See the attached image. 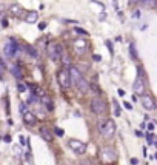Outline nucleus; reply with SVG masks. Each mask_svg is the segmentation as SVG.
<instances>
[{
    "label": "nucleus",
    "instance_id": "nucleus-4",
    "mask_svg": "<svg viewBox=\"0 0 157 165\" xmlns=\"http://www.w3.org/2000/svg\"><path fill=\"white\" fill-rule=\"evenodd\" d=\"M91 110H93V113H96L97 116H103V114H106V103L99 96H96L91 100Z\"/></svg>",
    "mask_w": 157,
    "mask_h": 165
},
{
    "label": "nucleus",
    "instance_id": "nucleus-16",
    "mask_svg": "<svg viewBox=\"0 0 157 165\" xmlns=\"http://www.w3.org/2000/svg\"><path fill=\"white\" fill-rule=\"evenodd\" d=\"M22 11H23V9H22V6H20V5H11V6H9V12H11V14H12V16H22Z\"/></svg>",
    "mask_w": 157,
    "mask_h": 165
},
{
    "label": "nucleus",
    "instance_id": "nucleus-10",
    "mask_svg": "<svg viewBox=\"0 0 157 165\" xmlns=\"http://www.w3.org/2000/svg\"><path fill=\"white\" fill-rule=\"evenodd\" d=\"M142 99H140V102H142V107L145 108V110H154L156 108V102H154V99H153V96H149V94H143V96H140Z\"/></svg>",
    "mask_w": 157,
    "mask_h": 165
},
{
    "label": "nucleus",
    "instance_id": "nucleus-25",
    "mask_svg": "<svg viewBox=\"0 0 157 165\" xmlns=\"http://www.w3.org/2000/svg\"><path fill=\"white\" fill-rule=\"evenodd\" d=\"M17 90L20 93H23V91H26V86L23 85V83H19V85H17Z\"/></svg>",
    "mask_w": 157,
    "mask_h": 165
},
{
    "label": "nucleus",
    "instance_id": "nucleus-32",
    "mask_svg": "<svg viewBox=\"0 0 157 165\" xmlns=\"http://www.w3.org/2000/svg\"><path fill=\"white\" fill-rule=\"evenodd\" d=\"M45 28H46V23H45V22L39 23V29H45Z\"/></svg>",
    "mask_w": 157,
    "mask_h": 165
},
{
    "label": "nucleus",
    "instance_id": "nucleus-19",
    "mask_svg": "<svg viewBox=\"0 0 157 165\" xmlns=\"http://www.w3.org/2000/svg\"><path fill=\"white\" fill-rule=\"evenodd\" d=\"M42 102L45 103V107H46V108H48L49 111L52 110V103H51V99H49V97H46V96H43V97H42Z\"/></svg>",
    "mask_w": 157,
    "mask_h": 165
},
{
    "label": "nucleus",
    "instance_id": "nucleus-5",
    "mask_svg": "<svg viewBox=\"0 0 157 165\" xmlns=\"http://www.w3.org/2000/svg\"><path fill=\"white\" fill-rule=\"evenodd\" d=\"M48 54H49V57H51V60H54V62L62 60V57H63L62 46L59 45V43H51V45L48 46Z\"/></svg>",
    "mask_w": 157,
    "mask_h": 165
},
{
    "label": "nucleus",
    "instance_id": "nucleus-29",
    "mask_svg": "<svg viewBox=\"0 0 157 165\" xmlns=\"http://www.w3.org/2000/svg\"><path fill=\"white\" fill-rule=\"evenodd\" d=\"M139 164V159H137V157H132V159H131V165H137Z\"/></svg>",
    "mask_w": 157,
    "mask_h": 165
},
{
    "label": "nucleus",
    "instance_id": "nucleus-12",
    "mask_svg": "<svg viewBox=\"0 0 157 165\" xmlns=\"http://www.w3.org/2000/svg\"><path fill=\"white\" fill-rule=\"evenodd\" d=\"M40 136H42V139H45L46 142H51L52 139H54V136H52V131L48 127H40Z\"/></svg>",
    "mask_w": 157,
    "mask_h": 165
},
{
    "label": "nucleus",
    "instance_id": "nucleus-36",
    "mask_svg": "<svg viewBox=\"0 0 157 165\" xmlns=\"http://www.w3.org/2000/svg\"><path fill=\"white\" fill-rule=\"evenodd\" d=\"M117 94H119V96H125V91H123V90H117Z\"/></svg>",
    "mask_w": 157,
    "mask_h": 165
},
{
    "label": "nucleus",
    "instance_id": "nucleus-18",
    "mask_svg": "<svg viewBox=\"0 0 157 165\" xmlns=\"http://www.w3.org/2000/svg\"><path fill=\"white\" fill-rule=\"evenodd\" d=\"M25 49H26V53L31 56V57H34V59H37V57H39V53H37V49H35V48H33L31 45H26V46H25Z\"/></svg>",
    "mask_w": 157,
    "mask_h": 165
},
{
    "label": "nucleus",
    "instance_id": "nucleus-17",
    "mask_svg": "<svg viewBox=\"0 0 157 165\" xmlns=\"http://www.w3.org/2000/svg\"><path fill=\"white\" fill-rule=\"evenodd\" d=\"M11 73H12V76H14L17 80L22 79V70H20L19 65H12V66H11Z\"/></svg>",
    "mask_w": 157,
    "mask_h": 165
},
{
    "label": "nucleus",
    "instance_id": "nucleus-15",
    "mask_svg": "<svg viewBox=\"0 0 157 165\" xmlns=\"http://www.w3.org/2000/svg\"><path fill=\"white\" fill-rule=\"evenodd\" d=\"M37 20H39V14H37L35 11H29V12L25 16V22H26V23H35Z\"/></svg>",
    "mask_w": 157,
    "mask_h": 165
},
{
    "label": "nucleus",
    "instance_id": "nucleus-21",
    "mask_svg": "<svg viewBox=\"0 0 157 165\" xmlns=\"http://www.w3.org/2000/svg\"><path fill=\"white\" fill-rule=\"evenodd\" d=\"M5 68H6V66H5V62H3V60L0 59V79H3V73H5Z\"/></svg>",
    "mask_w": 157,
    "mask_h": 165
},
{
    "label": "nucleus",
    "instance_id": "nucleus-31",
    "mask_svg": "<svg viewBox=\"0 0 157 165\" xmlns=\"http://www.w3.org/2000/svg\"><path fill=\"white\" fill-rule=\"evenodd\" d=\"M125 108L126 110H132V105H131L130 102H125Z\"/></svg>",
    "mask_w": 157,
    "mask_h": 165
},
{
    "label": "nucleus",
    "instance_id": "nucleus-35",
    "mask_svg": "<svg viewBox=\"0 0 157 165\" xmlns=\"http://www.w3.org/2000/svg\"><path fill=\"white\" fill-rule=\"evenodd\" d=\"M93 59H94V60H100L102 57H100V56H99V54H94V56H93Z\"/></svg>",
    "mask_w": 157,
    "mask_h": 165
},
{
    "label": "nucleus",
    "instance_id": "nucleus-34",
    "mask_svg": "<svg viewBox=\"0 0 157 165\" xmlns=\"http://www.w3.org/2000/svg\"><path fill=\"white\" fill-rule=\"evenodd\" d=\"M3 140H5L6 144H9V142H11V136H5V138H3Z\"/></svg>",
    "mask_w": 157,
    "mask_h": 165
},
{
    "label": "nucleus",
    "instance_id": "nucleus-1",
    "mask_svg": "<svg viewBox=\"0 0 157 165\" xmlns=\"http://www.w3.org/2000/svg\"><path fill=\"white\" fill-rule=\"evenodd\" d=\"M70 73H71V77H72V83L77 85L78 91L82 93V94H86V93L89 91V88H91V85L86 82V79L83 77V74L80 73L76 66H71Z\"/></svg>",
    "mask_w": 157,
    "mask_h": 165
},
{
    "label": "nucleus",
    "instance_id": "nucleus-11",
    "mask_svg": "<svg viewBox=\"0 0 157 165\" xmlns=\"http://www.w3.org/2000/svg\"><path fill=\"white\" fill-rule=\"evenodd\" d=\"M86 48H88V42L83 40V39H78V40L74 42V49H76V53H78V54H82Z\"/></svg>",
    "mask_w": 157,
    "mask_h": 165
},
{
    "label": "nucleus",
    "instance_id": "nucleus-2",
    "mask_svg": "<svg viewBox=\"0 0 157 165\" xmlns=\"http://www.w3.org/2000/svg\"><path fill=\"white\" fill-rule=\"evenodd\" d=\"M99 131L102 133V136L106 139L113 138L114 134H116V123H114L113 119H106L103 122H100L99 123Z\"/></svg>",
    "mask_w": 157,
    "mask_h": 165
},
{
    "label": "nucleus",
    "instance_id": "nucleus-24",
    "mask_svg": "<svg viewBox=\"0 0 157 165\" xmlns=\"http://www.w3.org/2000/svg\"><path fill=\"white\" fill-rule=\"evenodd\" d=\"M19 110H20L22 114H23L25 111H28V110H26V103H20V105H19Z\"/></svg>",
    "mask_w": 157,
    "mask_h": 165
},
{
    "label": "nucleus",
    "instance_id": "nucleus-30",
    "mask_svg": "<svg viewBox=\"0 0 157 165\" xmlns=\"http://www.w3.org/2000/svg\"><path fill=\"white\" fill-rule=\"evenodd\" d=\"M19 139H20V145H25V144H26V138H23V136H20Z\"/></svg>",
    "mask_w": 157,
    "mask_h": 165
},
{
    "label": "nucleus",
    "instance_id": "nucleus-22",
    "mask_svg": "<svg viewBox=\"0 0 157 165\" xmlns=\"http://www.w3.org/2000/svg\"><path fill=\"white\" fill-rule=\"evenodd\" d=\"M105 45H106V48H108V49H109V53H111V54H114L113 42H111V40H106V42H105Z\"/></svg>",
    "mask_w": 157,
    "mask_h": 165
},
{
    "label": "nucleus",
    "instance_id": "nucleus-27",
    "mask_svg": "<svg viewBox=\"0 0 157 165\" xmlns=\"http://www.w3.org/2000/svg\"><path fill=\"white\" fill-rule=\"evenodd\" d=\"M146 139H148L149 144H154V140H153V134H151V133H146Z\"/></svg>",
    "mask_w": 157,
    "mask_h": 165
},
{
    "label": "nucleus",
    "instance_id": "nucleus-6",
    "mask_svg": "<svg viewBox=\"0 0 157 165\" xmlns=\"http://www.w3.org/2000/svg\"><path fill=\"white\" fill-rule=\"evenodd\" d=\"M17 49H19L17 42H16L14 39H9L8 42L5 43L3 53H5V56H6V57H14V56L17 54Z\"/></svg>",
    "mask_w": 157,
    "mask_h": 165
},
{
    "label": "nucleus",
    "instance_id": "nucleus-38",
    "mask_svg": "<svg viewBox=\"0 0 157 165\" xmlns=\"http://www.w3.org/2000/svg\"><path fill=\"white\" fill-rule=\"evenodd\" d=\"M156 159H157V153H156Z\"/></svg>",
    "mask_w": 157,
    "mask_h": 165
},
{
    "label": "nucleus",
    "instance_id": "nucleus-13",
    "mask_svg": "<svg viewBox=\"0 0 157 165\" xmlns=\"http://www.w3.org/2000/svg\"><path fill=\"white\" fill-rule=\"evenodd\" d=\"M35 120H37V119H35L34 113H31V111H25V113H23V122H25L26 125H29V127L34 125Z\"/></svg>",
    "mask_w": 157,
    "mask_h": 165
},
{
    "label": "nucleus",
    "instance_id": "nucleus-26",
    "mask_svg": "<svg viewBox=\"0 0 157 165\" xmlns=\"http://www.w3.org/2000/svg\"><path fill=\"white\" fill-rule=\"evenodd\" d=\"M132 17H134V19H140V11H139V9H136V11L132 12Z\"/></svg>",
    "mask_w": 157,
    "mask_h": 165
},
{
    "label": "nucleus",
    "instance_id": "nucleus-33",
    "mask_svg": "<svg viewBox=\"0 0 157 165\" xmlns=\"http://www.w3.org/2000/svg\"><path fill=\"white\" fill-rule=\"evenodd\" d=\"M146 128H148L149 131H153V130H154V123H148V125H146Z\"/></svg>",
    "mask_w": 157,
    "mask_h": 165
},
{
    "label": "nucleus",
    "instance_id": "nucleus-14",
    "mask_svg": "<svg viewBox=\"0 0 157 165\" xmlns=\"http://www.w3.org/2000/svg\"><path fill=\"white\" fill-rule=\"evenodd\" d=\"M140 6L145 9H154L157 8V0H142V2H139Z\"/></svg>",
    "mask_w": 157,
    "mask_h": 165
},
{
    "label": "nucleus",
    "instance_id": "nucleus-23",
    "mask_svg": "<svg viewBox=\"0 0 157 165\" xmlns=\"http://www.w3.org/2000/svg\"><path fill=\"white\" fill-rule=\"evenodd\" d=\"M54 133H56L57 136H63V134H65V131H63L62 128H59V127H56V128H54Z\"/></svg>",
    "mask_w": 157,
    "mask_h": 165
},
{
    "label": "nucleus",
    "instance_id": "nucleus-28",
    "mask_svg": "<svg viewBox=\"0 0 157 165\" xmlns=\"http://www.w3.org/2000/svg\"><path fill=\"white\" fill-rule=\"evenodd\" d=\"M76 31H77L78 34H85V36H86V34H88L86 31H85V29H82V28H76Z\"/></svg>",
    "mask_w": 157,
    "mask_h": 165
},
{
    "label": "nucleus",
    "instance_id": "nucleus-7",
    "mask_svg": "<svg viewBox=\"0 0 157 165\" xmlns=\"http://www.w3.org/2000/svg\"><path fill=\"white\" fill-rule=\"evenodd\" d=\"M68 145H70V148L76 153V154H83V153L86 151V144L80 142L77 139H71L70 142H68Z\"/></svg>",
    "mask_w": 157,
    "mask_h": 165
},
{
    "label": "nucleus",
    "instance_id": "nucleus-20",
    "mask_svg": "<svg viewBox=\"0 0 157 165\" xmlns=\"http://www.w3.org/2000/svg\"><path fill=\"white\" fill-rule=\"evenodd\" d=\"M130 53H131V57H132V59H137V53H136V46H134V43H131L130 45Z\"/></svg>",
    "mask_w": 157,
    "mask_h": 165
},
{
    "label": "nucleus",
    "instance_id": "nucleus-8",
    "mask_svg": "<svg viewBox=\"0 0 157 165\" xmlns=\"http://www.w3.org/2000/svg\"><path fill=\"white\" fill-rule=\"evenodd\" d=\"M102 159H103L106 164H111V162H114V161L117 159V153H116L114 148H111V147L103 148V151H102Z\"/></svg>",
    "mask_w": 157,
    "mask_h": 165
},
{
    "label": "nucleus",
    "instance_id": "nucleus-9",
    "mask_svg": "<svg viewBox=\"0 0 157 165\" xmlns=\"http://www.w3.org/2000/svg\"><path fill=\"white\" fill-rule=\"evenodd\" d=\"M132 90H134V93H136L137 96H143V94H145V91H146V86H145V82H143V79H142L140 76H137V79L134 80Z\"/></svg>",
    "mask_w": 157,
    "mask_h": 165
},
{
    "label": "nucleus",
    "instance_id": "nucleus-3",
    "mask_svg": "<svg viewBox=\"0 0 157 165\" xmlns=\"http://www.w3.org/2000/svg\"><path fill=\"white\" fill-rule=\"evenodd\" d=\"M57 82L60 85L63 90H68L71 86V83H72V77H71V73L70 70H60L59 73H57Z\"/></svg>",
    "mask_w": 157,
    "mask_h": 165
},
{
    "label": "nucleus",
    "instance_id": "nucleus-37",
    "mask_svg": "<svg viewBox=\"0 0 157 165\" xmlns=\"http://www.w3.org/2000/svg\"><path fill=\"white\" fill-rule=\"evenodd\" d=\"M139 2H142V0H130V3H139Z\"/></svg>",
    "mask_w": 157,
    "mask_h": 165
}]
</instances>
